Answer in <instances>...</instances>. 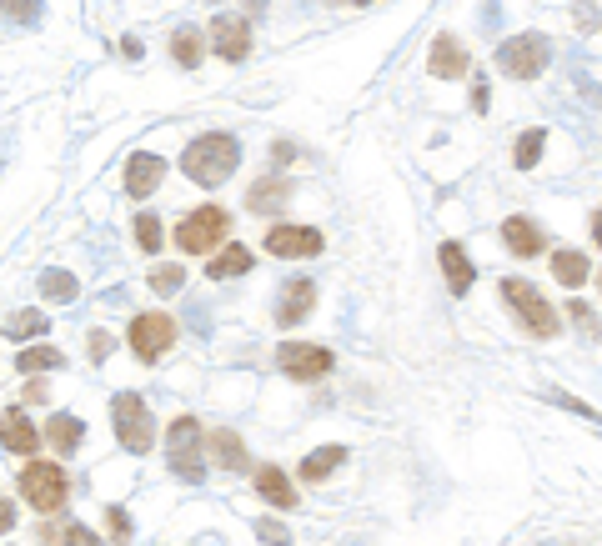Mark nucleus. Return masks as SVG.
<instances>
[{
	"label": "nucleus",
	"instance_id": "obj_1",
	"mask_svg": "<svg viewBox=\"0 0 602 546\" xmlns=\"http://www.w3.org/2000/svg\"><path fill=\"white\" fill-rule=\"evenodd\" d=\"M236 161H241V146H236V136H226V131H211V136H196L191 146H186V156H181V171L196 181V186H221L231 171H236Z\"/></svg>",
	"mask_w": 602,
	"mask_h": 546
},
{
	"label": "nucleus",
	"instance_id": "obj_2",
	"mask_svg": "<svg viewBox=\"0 0 602 546\" xmlns=\"http://www.w3.org/2000/svg\"><path fill=\"white\" fill-rule=\"evenodd\" d=\"M502 301L517 311V321L527 326V336H537V341H552L557 336V311L542 301V291L532 286V281H522V276H502Z\"/></svg>",
	"mask_w": 602,
	"mask_h": 546
},
{
	"label": "nucleus",
	"instance_id": "obj_3",
	"mask_svg": "<svg viewBox=\"0 0 602 546\" xmlns=\"http://www.w3.org/2000/svg\"><path fill=\"white\" fill-rule=\"evenodd\" d=\"M111 421H116V441L126 446V451H151V441H156V416H151V406L136 396V391H121L116 401H111Z\"/></svg>",
	"mask_w": 602,
	"mask_h": 546
},
{
	"label": "nucleus",
	"instance_id": "obj_4",
	"mask_svg": "<svg viewBox=\"0 0 602 546\" xmlns=\"http://www.w3.org/2000/svg\"><path fill=\"white\" fill-rule=\"evenodd\" d=\"M166 461L181 481H201L206 476V461H201V421L196 416H176L171 431H166Z\"/></svg>",
	"mask_w": 602,
	"mask_h": 546
},
{
	"label": "nucleus",
	"instance_id": "obj_5",
	"mask_svg": "<svg viewBox=\"0 0 602 546\" xmlns=\"http://www.w3.org/2000/svg\"><path fill=\"white\" fill-rule=\"evenodd\" d=\"M21 496H26V506H36V511H61V506L71 501V476H66L56 461H31V466L21 471Z\"/></svg>",
	"mask_w": 602,
	"mask_h": 546
},
{
	"label": "nucleus",
	"instance_id": "obj_6",
	"mask_svg": "<svg viewBox=\"0 0 602 546\" xmlns=\"http://www.w3.org/2000/svg\"><path fill=\"white\" fill-rule=\"evenodd\" d=\"M547 61H552V41H547V36H537V31L512 36V41H502V46H497V66H502L512 81H532V76H542V71H547Z\"/></svg>",
	"mask_w": 602,
	"mask_h": 546
},
{
	"label": "nucleus",
	"instance_id": "obj_7",
	"mask_svg": "<svg viewBox=\"0 0 602 546\" xmlns=\"http://www.w3.org/2000/svg\"><path fill=\"white\" fill-rule=\"evenodd\" d=\"M226 231H231V216H226L221 206H196V211L176 226V246H181V251H216Z\"/></svg>",
	"mask_w": 602,
	"mask_h": 546
},
{
	"label": "nucleus",
	"instance_id": "obj_8",
	"mask_svg": "<svg viewBox=\"0 0 602 546\" xmlns=\"http://www.w3.org/2000/svg\"><path fill=\"white\" fill-rule=\"evenodd\" d=\"M176 336H181V326H176L166 311H146V316L131 321V351H136L141 361H161V356L176 346Z\"/></svg>",
	"mask_w": 602,
	"mask_h": 546
},
{
	"label": "nucleus",
	"instance_id": "obj_9",
	"mask_svg": "<svg viewBox=\"0 0 602 546\" xmlns=\"http://www.w3.org/2000/svg\"><path fill=\"white\" fill-rule=\"evenodd\" d=\"M276 366H281V376H291V381H322L337 361H332V351H327V346L281 341V346H276Z\"/></svg>",
	"mask_w": 602,
	"mask_h": 546
},
{
	"label": "nucleus",
	"instance_id": "obj_10",
	"mask_svg": "<svg viewBox=\"0 0 602 546\" xmlns=\"http://www.w3.org/2000/svg\"><path fill=\"white\" fill-rule=\"evenodd\" d=\"M266 251L281 256V261H312V256H322V231H312V226H271Z\"/></svg>",
	"mask_w": 602,
	"mask_h": 546
},
{
	"label": "nucleus",
	"instance_id": "obj_11",
	"mask_svg": "<svg viewBox=\"0 0 602 546\" xmlns=\"http://www.w3.org/2000/svg\"><path fill=\"white\" fill-rule=\"evenodd\" d=\"M211 46H216V56L221 61H246L251 56V26L241 21V16H216L211 21Z\"/></svg>",
	"mask_w": 602,
	"mask_h": 546
},
{
	"label": "nucleus",
	"instance_id": "obj_12",
	"mask_svg": "<svg viewBox=\"0 0 602 546\" xmlns=\"http://www.w3.org/2000/svg\"><path fill=\"white\" fill-rule=\"evenodd\" d=\"M467 66H472V56L462 51V41H457V36H437V41H432L427 71H432L437 81H462V76H467Z\"/></svg>",
	"mask_w": 602,
	"mask_h": 546
},
{
	"label": "nucleus",
	"instance_id": "obj_13",
	"mask_svg": "<svg viewBox=\"0 0 602 546\" xmlns=\"http://www.w3.org/2000/svg\"><path fill=\"white\" fill-rule=\"evenodd\" d=\"M291 176H281V171H271V176H261L251 191H246V211H256V216H271V211H281L286 201H291Z\"/></svg>",
	"mask_w": 602,
	"mask_h": 546
},
{
	"label": "nucleus",
	"instance_id": "obj_14",
	"mask_svg": "<svg viewBox=\"0 0 602 546\" xmlns=\"http://www.w3.org/2000/svg\"><path fill=\"white\" fill-rule=\"evenodd\" d=\"M312 306H317V286L312 281H286L281 296H276V326H296Z\"/></svg>",
	"mask_w": 602,
	"mask_h": 546
},
{
	"label": "nucleus",
	"instance_id": "obj_15",
	"mask_svg": "<svg viewBox=\"0 0 602 546\" xmlns=\"http://www.w3.org/2000/svg\"><path fill=\"white\" fill-rule=\"evenodd\" d=\"M161 181H166V161H161V156H131V161H126V191H131L136 201H146Z\"/></svg>",
	"mask_w": 602,
	"mask_h": 546
},
{
	"label": "nucleus",
	"instance_id": "obj_16",
	"mask_svg": "<svg viewBox=\"0 0 602 546\" xmlns=\"http://www.w3.org/2000/svg\"><path fill=\"white\" fill-rule=\"evenodd\" d=\"M0 446L16 451V456H31V451L41 446V436H36V426L26 421V411H21V406L0 416Z\"/></svg>",
	"mask_w": 602,
	"mask_h": 546
},
{
	"label": "nucleus",
	"instance_id": "obj_17",
	"mask_svg": "<svg viewBox=\"0 0 602 546\" xmlns=\"http://www.w3.org/2000/svg\"><path fill=\"white\" fill-rule=\"evenodd\" d=\"M437 256H442V271H447V286L462 296V291H472V281H477V266L467 261V251L457 246V241H442L437 246Z\"/></svg>",
	"mask_w": 602,
	"mask_h": 546
},
{
	"label": "nucleus",
	"instance_id": "obj_18",
	"mask_svg": "<svg viewBox=\"0 0 602 546\" xmlns=\"http://www.w3.org/2000/svg\"><path fill=\"white\" fill-rule=\"evenodd\" d=\"M502 241H507L512 256H542V231L527 216H507L502 221Z\"/></svg>",
	"mask_w": 602,
	"mask_h": 546
},
{
	"label": "nucleus",
	"instance_id": "obj_19",
	"mask_svg": "<svg viewBox=\"0 0 602 546\" xmlns=\"http://www.w3.org/2000/svg\"><path fill=\"white\" fill-rule=\"evenodd\" d=\"M46 441H51L61 456H71V451H81V441H86V426H81L71 411H56V416L46 421Z\"/></svg>",
	"mask_w": 602,
	"mask_h": 546
},
{
	"label": "nucleus",
	"instance_id": "obj_20",
	"mask_svg": "<svg viewBox=\"0 0 602 546\" xmlns=\"http://www.w3.org/2000/svg\"><path fill=\"white\" fill-rule=\"evenodd\" d=\"M256 491H261V501H271V506H281V511L296 506V491H291V481H286L281 466H261V471H256Z\"/></svg>",
	"mask_w": 602,
	"mask_h": 546
},
{
	"label": "nucleus",
	"instance_id": "obj_21",
	"mask_svg": "<svg viewBox=\"0 0 602 546\" xmlns=\"http://www.w3.org/2000/svg\"><path fill=\"white\" fill-rule=\"evenodd\" d=\"M251 261H256V256H251V246H226L221 256H211V261H206V276H211V281H231V276H246V271H251Z\"/></svg>",
	"mask_w": 602,
	"mask_h": 546
},
{
	"label": "nucleus",
	"instance_id": "obj_22",
	"mask_svg": "<svg viewBox=\"0 0 602 546\" xmlns=\"http://www.w3.org/2000/svg\"><path fill=\"white\" fill-rule=\"evenodd\" d=\"M36 536H41L46 546H101V536H96L91 526H81V521H66V526H36Z\"/></svg>",
	"mask_w": 602,
	"mask_h": 546
},
{
	"label": "nucleus",
	"instance_id": "obj_23",
	"mask_svg": "<svg viewBox=\"0 0 602 546\" xmlns=\"http://www.w3.org/2000/svg\"><path fill=\"white\" fill-rule=\"evenodd\" d=\"M552 276H557L562 286H582V281L592 276L587 251H552Z\"/></svg>",
	"mask_w": 602,
	"mask_h": 546
},
{
	"label": "nucleus",
	"instance_id": "obj_24",
	"mask_svg": "<svg viewBox=\"0 0 602 546\" xmlns=\"http://www.w3.org/2000/svg\"><path fill=\"white\" fill-rule=\"evenodd\" d=\"M342 461H347V446H317L307 461H301V481H322V476H332Z\"/></svg>",
	"mask_w": 602,
	"mask_h": 546
},
{
	"label": "nucleus",
	"instance_id": "obj_25",
	"mask_svg": "<svg viewBox=\"0 0 602 546\" xmlns=\"http://www.w3.org/2000/svg\"><path fill=\"white\" fill-rule=\"evenodd\" d=\"M211 456L226 466V471H246V446L236 431H211Z\"/></svg>",
	"mask_w": 602,
	"mask_h": 546
},
{
	"label": "nucleus",
	"instance_id": "obj_26",
	"mask_svg": "<svg viewBox=\"0 0 602 546\" xmlns=\"http://www.w3.org/2000/svg\"><path fill=\"white\" fill-rule=\"evenodd\" d=\"M66 366V351L61 346H31V351H21V361H16V371H61Z\"/></svg>",
	"mask_w": 602,
	"mask_h": 546
},
{
	"label": "nucleus",
	"instance_id": "obj_27",
	"mask_svg": "<svg viewBox=\"0 0 602 546\" xmlns=\"http://www.w3.org/2000/svg\"><path fill=\"white\" fill-rule=\"evenodd\" d=\"M76 291H81V286H76L71 271H41V296H46V301H61V306H66V301H76Z\"/></svg>",
	"mask_w": 602,
	"mask_h": 546
},
{
	"label": "nucleus",
	"instance_id": "obj_28",
	"mask_svg": "<svg viewBox=\"0 0 602 546\" xmlns=\"http://www.w3.org/2000/svg\"><path fill=\"white\" fill-rule=\"evenodd\" d=\"M46 326H51L46 311H16V316L6 321V336H11V341H36Z\"/></svg>",
	"mask_w": 602,
	"mask_h": 546
},
{
	"label": "nucleus",
	"instance_id": "obj_29",
	"mask_svg": "<svg viewBox=\"0 0 602 546\" xmlns=\"http://www.w3.org/2000/svg\"><path fill=\"white\" fill-rule=\"evenodd\" d=\"M151 291H156V296H181V291H186V271L171 266V261L156 266V271H151Z\"/></svg>",
	"mask_w": 602,
	"mask_h": 546
},
{
	"label": "nucleus",
	"instance_id": "obj_30",
	"mask_svg": "<svg viewBox=\"0 0 602 546\" xmlns=\"http://www.w3.org/2000/svg\"><path fill=\"white\" fill-rule=\"evenodd\" d=\"M171 56H176L181 66H201V36H196V31H176V36H171Z\"/></svg>",
	"mask_w": 602,
	"mask_h": 546
},
{
	"label": "nucleus",
	"instance_id": "obj_31",
	"mask_svg": "<svg viewBox=\"0 0 602 546\" xmlns=\"http://www.w3.org/2000/svg\"><path fill=\"white\" fill-rule=\"evenodd\" d=\"M136 246H141V251H161V221H156L151 211L136 216Z\"/></svg>",
	"mask_w": 602,
	"mask_h": 546
},
{
	"label": "nucleus",
	"instance_id": "obj_32",
	"mask_svg": "<svg viewBox=\"0 0 602 546\" xmlns=\"http://www.w3.org/2000/svg\"><path fill=\"white\" fill-rule=\"evenodd\" d=\"M537 156H542V131H527V136L517 141V171H532Z\"/></svg>",
	"mask_w": 602,
	"mask_h": 546
},
{
	"label": "nucleus",
	"instance_id": "obj_33",
	"mask_svg": "<svg viewBox=\"0 0 602 546\" xmlns=\"http://www.w3.org/2000/svg\"><path fill=\"white\" fill-rule=\"evenodd\" d=\"M256 536H261L266 546H291V531H286L281 521H256Z\"/></svg>",
	"mask_w": 602,
	"mask_h": 546
},
{
	"label": "nucleus",
	"instance_id": "obj_34",
	"mask_svg": "<svg viewBox=\"0 0 602 546\" xmlns=\"http://www.w3.org/2000/svg\"><path fill=\"white\" fill-rule=\"evenodd\" d=\"M111 541H116V546L131 541V516H126L121 506H111Z\"/></svg>",
	"mask_w": 602,
	"mask_h": 546
},
{
	"label": "nucleus",
	"instance_id": "obj_35",
	"mask_svg": "<svg viewBox=\"0 0 602 546\" xmlns=\"http://www.w3.org/2000/svg\"><path fill=\"white\" fill-rule=\"evenodd\" d=\"M567 316H572V321H577V326H582L587 336H597V316H592V311H587L582 301H572V306H567Z\"/></svg>",
	"mask_w": 602,
	"mask_h": 546
},
{
	"label": "nucleus",
	"instance_id": "obj_36",
	"mask_svg": "<svg viewBox=\"0 0 602 546\" xmlns=\"http://www.w3.org/2000/svg\"><path fill=\"white\" fill-rule=\"evenodd\" d=\"M111 346H116V341H111L106 331H91V356H96V361H106V356H111Z\"/></svg>",
	"mask_w": 602,
	"mask_h": 546
},
{
	"label": "nucleus",
	"instance_id": "obj_37",
	"mask_svg": "<svg viewBox=\"0 0 602 546\" xmlns=\"http://www.w3.org/2000/svg\"><path fill=\"white\" fill-rule=\"evenodd\" d=\"M6 531H16V506L0 496V536H6Z\"/></svg>",
	"mask_w": 602,
	"mask_h": 546
},
{
	"label": "nucleus",
	"instance_id": "obj_38",
	"mask_svg": "<svg viewBox=\"0 0 602 546\" xmlns=\"http://www.w3.org/2000/svg\"><path fill=\"white\" fill-rule=\"evenodd\" d=\"M0 11H6V16H21V21H36V16H41V6H0Z\"/></svg>",
	"mask_w": 602,
	"mask_h": 546
},
{
	"label": "nucleus",
	"instance_id": "obj_39",
	"mask_svg": "<svg viewBox=\"0 0 602 546\" xmlns=\"http://www.w3.org/2000/svg\"><path fill=\"white\" fill-rule=\"evenodd\" d=\"M487 91H492L487 81H477V86H472V106H477V111H487Z\"/></svg>",
	"mask_w": 602,
	"mask_h": 546
},
{
	"label": "nucleus",
	"instance_id": "obj_40",
	"mask_svg": "<svg viewBox=\"0 0 602 546\" xmlns=\"http://www.w3.org/2000/svg\"><path fill=\"white\" fill-rule=\"evenodd\" d=\"M592 241H597V246H602V211H597V216H592Z\"/></svg>",
	"mask_w": 602,
	"mask_h": 546
},
{
	"label": "nucleus",
	"instance_id": "obj_41",
	"mask_svg": "<svg viewBox=\"0 0 602 546\" xmlns=\"http://www.w3.org/2000/svg\"><path fill=\"white\" fill-rule=\"evenodd\" d=\"M597 286H602V271H597Z\"/></svg>",
	"mask_w": 602,
	"mask_h": 546
}]
</instances>
